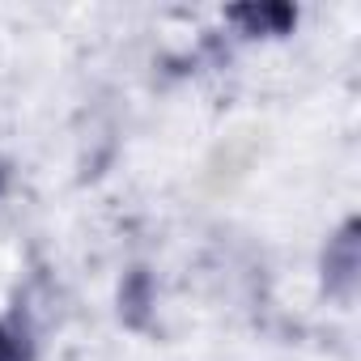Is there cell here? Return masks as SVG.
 <instances>
[{
	"label": "cell",
	"mask_w": 361,
	"mask_h": 361,
	"mask_svg": "<svg viewBox=\"0 0 361 361\" xmlns=\"http://www.w3.org/2000/svg\"><path fill=\"white\" fill-rule=\"evenodd\" d=\"M0 361H22V348H18V340L0 327Z\"/></svg>",
	"instance_id": "obj_2"
},
{
	"label": "cell",
	"mask_w": 361,
	"mask_h": 361,
	"mask_svg": "<svg viewBox=\"0 0 361 361\" xmlns=\"http://www.w3.org/2000/svg\"><path fill=\"white\" fill-rule=\"evenodd\" d=\"M357 272V238H353V226L327 247V281H353Z\"/></svg>",
	"instance_id": "obj_1"
}]
</instances>
